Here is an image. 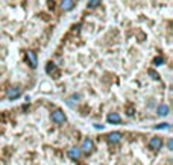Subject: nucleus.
<instances>
[{
	"instance_id": "9",
	"label": "nucleus",
	"mask_w": 173,
	"mask_h": 165,
	"mask_svg": "<svg viewBox=\"0 0 173 165\" xmlns=\"http://www.w3.org/2000/svg\"><path fill=\"white\" fill-rule=\"evenodd\" d=\"M108 121H109V123L117 124V123H120V121H122V118H120V115H119V114L112 112V114H109V115H108Z\"/></svg>"
},
{
	"instance_id": "12",
	"label": "nucleus",
	"mask_w": 173,
	"mask_h": 165,
	"mask_svg": "<svg viewBox=\"0 0 173 165\" xmlns=\"http://www.w3.org/2000/svg\"><path fill=\"white\" fill-rule=\"evenodd\" d=\"M46 71H47V73H52V71H55V65H53V64L50 62V64H49V65L46 67Z\"/></svg>"
},
{
	"instance_id": "1",
	"label": "nucleus",
	"mask_w": 173,
	"mask_h": 165,
	"mask_svg": "<svg viewBox=\"0 0 173 165\" xmlns=\"http://www.w3.org/2000/svg\"><path fill=\"white\" fill-rule=\"evenodd\" d=\"M93 149H94V144H93V141L90 139V138H86L82 141V145H81V152H85V153H91L93 152Z\"/></svg>"
},
{
	"instance_id": "11",
	"label": "nucleus",
	"mask_w": 173,
	"mask_h": 165,
	"mask_svg": "<svg viewBox=\"0 0 173 165\" xmlns=\"http://www.w3.org/2000/svg\"><path fill=\"white\" fill-rule=\"evenodd\" d=\"M99 3H100V0H90L88 2V9H94Z\"/></svg>"
},
{
	"instance_id": "4",
	"label": "nucleus",
	"mask_w": 173,
	"mask_h": 165,
	"mask_svg": "<svg viewBox=\"0 0 173 165\" xmlns=\"http://www.w3.org/2000/svg\"><path fill=\"white\" fill-rule=\"evenodd\" d=\"M26 58H28V61H29V64H31V67H37V64H38V59H37V55H35V52H32V50H29L28 53H26Z\"/></svg>"
},
{
	"instance_id": "2",
	"label": "nucleus",
	"mask_w": 173,
	"mask_h": 165,
	"mask_svg": "<svg viewBox=\"0 0 173 165\" xmlns=\"http://www.w3.org/2000/svg\"><path fill=\"white\" fill-rule=\"evenodd\" d=\"M52 121H55V123H64V121H65L64 112H62V111H55V112H52Z\"/></svg>"
},
{
	"instance_id": "13",
	"label": "nucleus",
	"mask_w": 173,
	"mask_h": 165,
	"mask_svg": "<svg viewBox=\"0 0 173 165\" xmlns=\"http://www.w3.org/2000/svg\"><path fill=\"white\" fill-rule=\"evenodd\" d=\"M153 64H155V65H161V64H163V58H161V56H158V58H155V61H153Z\"/></svg>"
},
{
	"instance_id": "7",
	"label": "nucleus",
	"mask_w": 173,
	"mask_h": 165,
	"mask_svg": "<svg viewBox=\"0 0 173 165\" xmlns=\"http://www.w3.org/2000/svg\"><path fill=\"white\" fill-rule=\"evenodd\" d=\"M21 94V89L20 88H9L8 89V97L9 99H15V97H18Z\"/></svg>"
},
{
	"instance_id": "14",
	"label": "nucleus",
	"mask_w": 173,
	"mask_h": 165,
	"mask_svg": "<svg viewBox=\"0 0 173 165\" xmlns=\"http://www.w3.org/2000/svg\"><path fill=\"white\" fill-rule=\"evenodd\" d=\"M167 127H169V123H163L160 126H156V129H167Z\"/></svg>"
},
{
	"instance_id": "6",
	"label": "nucleus",
	"mask_w": 173,
	"mask_h": 165,
	"mask_svg": "<svg viewBox=\"0 0 173 165\" xmlns=\"http://www.w3.org/2000/svg\"><path fill=\"white\" fill-rule=\"evenodd\" d=\"M120 139H122V133L120 132H111L108 135V141L109 142H119Z\"/></svg>"
},
{
	"instance_id": "8",
	"label": "nucleus",
	"mask_w": 173,
	"mask_h": 165,
	"mask_svg": "<svg viewBox=\"0 0 173 165\" xmlns=\"http://www.w3.org/2000/svg\"><path fill=\"white\" fill-rule=\"evenodd\" d=\"M73 6H75V2L73 0H62V3H61V8L64 11H70Z\"/></svg>"
},
{
	"instance_id": "3",
	"label": "nucleus",
	"mask_w": 173,
	"mask_h": 165,
	"mask_svg": "<svg viewBox=\"0 0 173 165\" xmlns=\"http://www.w3.org/2000/svg\"><path fill=\"white\" fill-rule=\"evenodd\" d=\"M149 145H150L152 149L158 150V149H161V147H163V139H161L160 136H153V138H150V141H149Z\"/></svg>"
},
{
	"instance_id": "15",
	"label": "nucleus",
	"mask_w": 173,
	"mask_h": 165,
	"mask_svg": "<svg viewBox=\"0 0 173 165\" xmlns=\"http://www.w3.org/2000/svg\"><path fill=\"white\" fill-rule=\"evenodd\" d=\"M167 147H169L170 150L173 149V141H172V139H169V141H167Z\"/></svg>"
},
{
	"instance_id": "16",
	"label": "nucleus",
	"mask_w": 173,
	"mask_h": 165,
	"mask_svg": "<svg viewBox=\"0 0 173 165\" xmlns=\"http://www.w3.org/2000/svg\"><path fill=\"white\" fill-rule=\"evenodd\" d=\"M149 73H150V74H152V77H153V79H156V77H158V74H156V73H155V71H152V70H150V71H149Z\"/></svg>"
},
{
	"instance_id": "10",
	"label": "nucleus",
	"mask_w": 173,
	"mask_h": 165,
	"mask_svg": "<svg viewBox=\"0 0 173 165\" xmlns=\"http://www.w3.org/2000/svg\"><path fill=\"white\" fill-rule=\"evenodd\" d=\"M158 114L163 115V117L167 115V114H169V106H167V105H161V106L158 108Z\"/></svg>"
},
{
	"instance_id": "5",
	"label": "nucleus",
	"mask_w": 173,
	"mask_h": 165,
	"mask_svg": "<svg viewBox=\"0 0 173 165\" xmlns=\"http://www.w3.org/2000/svg\"><path fill=\"white\" fill-rule=\"evenodd\" d=\"M81 155H82V152H81V149H78V147H72V149L68 150V156H70L72 159H79Z\"/></svg>"
}]
</instances>
